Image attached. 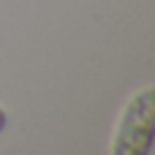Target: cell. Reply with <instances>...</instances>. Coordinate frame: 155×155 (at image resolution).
<instances>
[{
	"instance_id": "cell-1",
	"label": "cell",
	"mask_w": 155,
	"mask_h": 155,
	"mask_svg": "<svg viewBox=\"0 0 155 155\" xmlns=\"http://www.w3.org/2000/svg\"><path fill=\"white\" fill-rule=\"evenodd\" d=\"M155 142V84L136 90L114 125L112 155H150Z\"/></svg>"
},
{
	"instance_id": "cell-2",
	"label": "cell",
	"mask_w": 155,
	"mask_h": 155,
	"mask_svg": "<svg viewBox=\"0 0 155 155\" xmlns=\"http://www.w3.org/2000/svg\"><path fill=\"white\" fill-rule=\"evenodd\" d=\"M5 123H8V114H5V109L0 106V134L5 131Z\"/></svg>"
}]
</instances>
